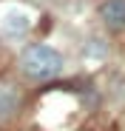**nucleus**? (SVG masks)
I'll use <instances>...</instances> for the list:
<instances>
[{
	"mask_svg": "<svg viewBox=\"0 0 125 131\" xmlns=\"http://www.w3.org/2000/svg\"><path fill=\"white\" fill-rule=\"evenodd\" d=\"M0 26H3L9 34H23V31H29L31 20H29L26 12H6L3 20H0Z\"/></svg>",
	"mask_w": 125,
	"mask_h": 131,
	"instance_id": "nucleus-3",
	"label": "nucleus"
},
{
	"mask_svg": "<svg viewBox=\"0 0 125 131\" xmlns=\"http://www.w3.org/2000/svg\"><path fill=\"white\" fill-rule=\"evenodd\" d=\"M17 103H20V97L9 89V85H0V117H9L17 108Z\"/></svg>",
	"mask_w": 125,
	"mask_h": 131,
	"instance_id": "nucleus-4",
	"label": "nucleus"
},
{
	"mask_svg": "<svg viewBox=\"0 0 125 131\" xmlns=\"http://www.w3.org/2000/svg\"><path fill=\"white\" fill-rule=\"evenodd\" d=\"M20 69L31 80H51L62 71V54L51 46H29L20 57Z\"/></svg>",
	"mask_w": 125,
	"mask_h": 131,
	"instance_id": "nucleus-1",
	"label": "nucleus"
},
{
	"mask_svg": "<svg viewBox=\"0 0 125 131\" xmlns=\"http://www.w3.org/2000/svg\"><path fill=\"white\" fill-rule=\"evenodd\" d=\"M102 20L108 29H125V0H108L102 6Z\"/></svg>",
	"mask_w": 125,
	"mask_h": 131,
	"instance_id": "nucleus-2",
	"label": "nucleus"
}]
</instances>
